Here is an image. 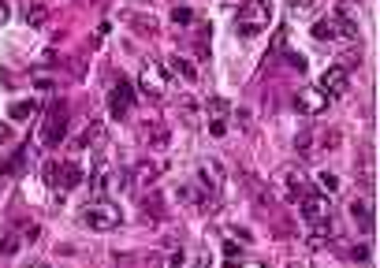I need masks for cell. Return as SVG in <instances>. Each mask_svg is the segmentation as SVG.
Segmentation results:
<instances>
[{
	"label": "cell",
	"instance_id": "obj_9",
	"mask_svg": "<svg viewBox=\"0 0 380 268\" xmlns=\"http://www.w3.org/2000/svg\"><path fill=\"white\" fill-rule=\"evenodd\" d=\"M161 176H164V164H157V160H138V164L127 171V186L130 190H149Z\"/></svg>",
	"mask_w": 380,
	"mask_h": 268
},
{
	"label": "cell",
	"instance_id": "obj_13",
	"mask_svg": "<svg viewBox=\"0 0 380 268\" xmlns=\"http://www.w3.org/2000/svg\"><path fill=\"white\" fill-rule=\"evenodd\" d=\"M295 104H298V112H306V116H321L324 109H329V97H324L317 86H309V90L295 93Z\"/></svg>",
	"mask_w": 380,
	"mask_h": 268
},
{
	"label": "cell",
	"instance_id": "obj_20",
	"mask_svg": "<svg viewBox=\"0 0 380 268\" xmlns=\"http://www.w3.org/2000/svg\"><path fill=\"white\" fill-rule=\"evenodd\" d=\"M205 109H209V119H228V116H231V104H228L224 97H213Z\"/></svg>",
	"mask_w": 380,
	"mask_h": 268
},
{
	"label": "cell",
	"instance_id": "obj_31",
	"mask_svg": "<svg viewBox=\"0 0 380 268\" xmlns=\"http://www.w3.org/2000/svg\"><path fill=\"white\" fill-rule=\"evenodd\" d=\"M11 19V8H8V0H0V26H4Z\"/></svg>",
	"mask_w": 380,
	"mask_h": 268
},
{
	"label": "cell",
	"instance_id": "obj_34",
	"mask_svg": "<svg viewBox=\"0 0 380 268\" xmlns=\"http://www.w3.org/2000/svg\"><path fill=\"white\" fill-rule=\"evenodd\" d=\"M243 268H265V264H243Z\"/></svg>",
	"mask_w": 380,
	"mask_h": 268
},
{
	"label": "cell",
	"instance_id": "obj_7",
	"mask_svg": "<svg viewBox=\"0 0 380 268\" xmlns=\"http://www.w3.org/2000/svg\"><path fill=\"white\" fill-rule=\"evenodd\" d=\"M168 83H172V75H168V67H164V63H157V60H149V63H142L138 86H142V93H146V97H153V101H161L164 93H168Z\"/></svg>",
	"mask_w": 380,
	"mask_h": 268
},
{
	"label": "cell",
	"instance_id": "obj_24",
	"mask_svg": "<svg viewBox=\"0 0 380 268\" xmlns=\"http://www.w3.org/2000/svg\"><path fill=\"white\" fill-rule=\"evenodd\" d=\"M313 37H317V42H329V37H336L332 34V23L329 19H317V23H313Z\"/></svg>",
	"mask_w": 380,
	"mask_h": 268
},
{
	"label": "cell",
	"instance_id": "obj_25",
	"mask_svg": "<svg viewBox=\"0 0 380 268\" xmlns=\"http://www.w3.org/2000/svg\"><path fill=\"white\" fill-rule=\"evenodd\" d=\"M172 23H176V26H190V23H194V11H190V8H176V11H172Z\"/></svg>",
	"mask_w": 380,
	"mask_h": 268
},
{
	"label": "cell",
	"instance_id": "obj_23",
	"mask_svg": "<svg viewBox=\"0 0 380 268\" xmlns=\"http://www.w3.org/2000/svg\"><path fill=\"white\" fill-rule=\"evenodd\" d=\"M313 142H317V138H313V130H302V134L295 138V150L302 153V157H309V153H313Z\"/></svg>",
	"mask_w": 380,
	"mask_h": 268
},
{
	"label": "cell",
	"instance_id": "obj_26",
	"mask_svg": "<svg viewBox=\"0 0 380 268\" xmlns=\"http://www.w3.org/2000/svg\"><path fill=\"white\" fill-rule=\"evenodd\" d=\"M209 134H213V138H224V134H228V119H209Z\"/></svg>",
	"mask_w": 380,
	"mask_h": 268
},
{
	"label": "cell",
	"instance_id": "obj_19",
	"mask_svg": "<svg viewBox=\"0 0 380 268\" xmlns=\"http://www.w3.org/2000/svg\"><path fill=\"white\" fill-rule=\"evenodd\" d=\"M350 212H355V220H358L362 231H373V209H365V201H355Z\"/></svg>",
	"mask_w": 380,
	"mask_h": 268
},
{
	"label": "cell",
	"instance_id": "obj_16",
	"mask_svg": "<svg viewBox=\"0 0 380 268\" xmlns=\"http://www.w3.org/2000/svg\"><path fill=\"white\" fill-rule=\"evenodd\" d=\"M329 238H332V224H317V227H309V250H313V253L329 246Z\"/></svg>",
	"mask_w": 380,
	"mask_h": 268
},
{
	"label": "cell",
	"instance_id": "obj_18",
	"mask_svg": "<svg viewBox=\"0 0 380 268\" xmlns=\"http://www.w3.org/2000/svg\"><path fill=\"white\" fill-rule=\"evenodd\" d=\"M168 67H176V71L187 78V83H198V67H194L187 56H172V60H168Z\"/></svg>",
	"mask_w": 380,
	"mask_h": 268
},
{
	"label": "cell",
	"instance_id": "obj_15",
	"mask_svg": "<svg viewBox=\"0 0 380 268\" xmlns=\"http://www.w3.org/2000/svg\"><path fill=\"white\" fill-rule=\"evenodd\" d=\"M179 197L187 201V205H209V190H205L198 179H194V183H183V186H179Z\"/></svg>",
	"mask_w": 380,
	"mask_h": 268
},
{
	"label": "cell",
	"instance_id": "obj_4",
	"mask_svg": "<svg viewBox=\"0 0 380 268\" xmlns=\"http://www.w3.org/2000/svg\"><path fill=\"white\" fill-rule=\"evenodd\" d=\"M42 176L52 190H71V186L82 183V164H75V160H49Z\"/></svg>",
	"mask_w": 380,
	"mask_h": 268
},
{
	"label": "cell",
	"instance_id": "obj_22",
	"mask_svg": "<svg viewBox=\"0 0 380 268\" xmlns=\"http://www.w3.org/2000/svg\"><path fill=\"white\" fill-rule=\"evenodd\" d=\"M146 212H149V217L153 220H164V201H161V194H146Z\"/></svg>",
	"mask_w": 380,
	"mask_h": 268
},
{
	"label": "cell",
	"instance_id": "obj_3",
	"mask_svg": "<svg viewBox=\"0 0 380 268\" xmlns=\"http://www.w3.org/2000/svg\"><path fill=\"white\" fill-rule=\"evenodd\" d=\"M63 134H68V104L52 101L49 112H45V119H42V130H37V145L52 150V145L63 142Z\"/></svg>",
	"mask_w": 380,
	"mask_h": 268
},
{
	"label": "cell",
	"instance_id": "obj_32",
	"mask_svg": "<svg viewBox=\"0 0 380 268\" xmlns=\"http://www.w3.org/2000/svg\"><path fill=\"white\" fill-rule=\"evenodd\" d=\"M45 19V8H30V23L37 26V23H42Z\"/></svg>",
	"mask_w": 380,
	"mask_h": 268
},
{
	"label": "cell",
	"instance_id": "obj_14",
	"mask_svg": "<svg viewBox=\"0 0 380 268\" xmlns=\"http://www.w3.org/2000/svg\"><path fill=\"white\" fill-rule=\"evenodd\" d=\"M116 186H120V171H116L112 164H97V171H94V194L101 197V194H112Z\"/></svg>",
	"mask_w": 380,
	"mask_h": 268
},
{
	"label": "cell",
	"instance_id": "obj_21",
	"mask_svg": "<svg viewBox=\"0 0 380 268\" xmlns=\"http://www.w3.org/2000/svg\"><path fill=\"white\" fill-rule=\"evenodd\" d=\"M34 116V101H16L8 104V119H30Z\"/></svg>",
	"mask_w": 380,
	"mask_h": 268
},
{
	"label": "cell",
	"instance_id": "obj_11",
	"mask_svg": "<svg viewBox=\"0 0 380 268\" xmlns=\"http://www.w3.org/2000/svg\"><path fill=\"white\" fill-rule=\"evenodd\" d=\"M198 183L205 186L209 194H220V190H224V183H228L224 164H220L216 157H202V164H198Z\"/></svg>",
	"mask_w": 380,
	"mask_h": 268
},
{
	"label": "cell",
	"instance_id": "obj_29",
	"mask_svg": "<svg viewBox=\"0 0 380 268\" xmlns=\"http://www.w3.org/2000/svg\"><path fill=\"white\" fill-rule=\"evenodd\" d=\"M194 264H198V268H209V264H213V257H209V250H198V253H194Z\"/></svg>",
	"mask_w": 380,
	"mask_h": 268
},
{
	"label": "cell",
	"instance_id": "obj_30",
	"mask_svg": "<svg viewBox=\"0 0 380 268\" xmlns=\"http://www.w3.org/2000/svg\"><path fill=\"white\" fill-rule=\"evenodd\" d=\"M19 250V238H4V243H0V253H16Z\"/></svg>",
	"mask_w": 380,
	"mask_h": 268
},
{
	"label": "cell",
	"instance_id": "obj_33",
	"mask_svg": "<svg viewBox=\"0 0 380 268\" xmlns=\"http://www.w3.org/2000/svg\"><path fill=\"white\" fill-rule=\"evenodd\" d=\"M26 268H49V264H42V261H34V264H26Z\"/></svg>",
	"mask_w": 380,
	"mask_h": 268
},
{
	"label": "cell",
	"instance_id": "obj_12",
	"mask_svg": "<svg viewBox=\"0 0 380 268\" xmlns=\"http://www.w3.org/2000/svg\"><path fill=\"white\" fill-rule=\"evenodd\" d=\"M347 86H350V75H347V67H329V71H324L321 75V93H324V97H329V101H336V97H343V93H347Z\"/></svg>",
	"mask_w": 380,
	"mask_h": 268
},
{
	"label": "cell",
	"instance_id": "obj_27",
	"mask_svg": "<svg viewBox=\"0 0 380 268\" xmlns=\"http://www.w3.org/2000/svg\"><path fill=\"white\" fill-rule=\"evenodd\" d=\"M317 183L324 186V190H339V179L332 176V171H321V176H317Z\"/></svg>",
	"mask_w": 380,
	"mask_h": 268
},
{
	"label": "cell",
	"instance_id": "obj_5",
	"mask_svg": "<svg viewBox=\"0 0 380 268\" xmlns=\"http://www.w3.org/2000/svg\"><path fill=\"white\" fill-rule=\"evenodd\" d=\"M298 209H302V220H306L309 227H317V224H332V201L324 197L313 183H309V190L302 194V201H298Z\"/></svg>",
	"mask_w": 380,
	"mask_h": 268
},
{
	"label": "cell",
	"instance_id": "obj_8",
	"mask_svg": "<svg viewBox=\"0 0 380 268\" xmlns=\"http://www.w3.org/2000/svg\"><path fill=\"white\" fill-rule=\"evenodd\" d=\"M276 190H280V197L287 201V205H298V201H302V194L309 190L306 171H302V168H283L280 176H276Z\"/></svg>",
	"mask_w": 380,
	"mask_h": 268
},
{
	"label": "cell",
	"instance_id": "obj_28",
	"mask_svg": "<svg viewBox=\"0 0 380 268\" xmlns=\"http://www.w3.org/2000/svg\"><path fill=\"white\" fill-rule=\"evenodd\" d=\"M183 261H187V257H183V250H172V253H168V261H164V264H168V268H179Z\"/></svg>",
	"mask_w": 380,
	"mask_h": 268
},
{
	"label": "cell",
	"instance_id": "obj_10",
	"mask_svg": "<svg viewBox=\"0 0 380 268\" xmlns=\"http://www.w3.org/2000/svg\"><path fill=\"white\" fill-rule=\"evenodd\" d=\"M130 104H135V86H130V78H120V83L109 90V116L123 119L130 112Z\"/></svg>",
	"mask_w": 380,
	"mask_h": 268
},
{
	"label": "cell",
	"instance_id": "obj_2",
	"mask_svg": "<svg viewBox=\"0 0 380 268\" xmlns=\"http://www.w3.org/2000/svg\"><path fill=\"white\" fill-rule=\"evenodd\" d=\"M272 19V0H243L239 8H235V30L243 37H254L269 26Z\"/></svg>",
	"mask_w": 380,
	"mask_h": 268
},
{
	"label": "cell",
	"instance_id": "obj_6",
	"mask_svg": "<svg viewBox=\"0 0 380 268\" xmlns=\"http://www.w3.org/2000/svg\"><path fill=\"white\" fill-rule=\"evenodd\" d=\"M329 23H332V34L347 37V42H358L362 26H358V4H355V0H339Z\"/></svg>",
	"mask_w": 380,
	"mask_h": 268
},
{
	"label": "cell",
	"instance_id": "obj_1",
	"mask_svg": "<svg viewBox=\"0 0 380 268\" xmlns=\"http://www.w3.org/2000/svg\"><path fill=\"white\" fill-rule=\"evenodd\" d=\"M78 224H86L90 231H112V227L123 224V212H120L116 201L97 197V201H90V205L78 209Z\"/></svg>",
	"mask_w": 380,
	"mask_h": 268
},
{
	"label": "cell",
	"instance_id": "obj_17",
	"mask_svg": "<svg viewBox=\"0 0 380 268\" xmlns=\"http://www.w3.org/2000/svg\"><path fill=\"white\" fill-rule=\"evenodd\" d=\"M243 261H246V253H243V246L239 243H224V268H243Z\"/></svg>",
	"mask_w": 380,
	"mask_h": 268
}]
</instances>
